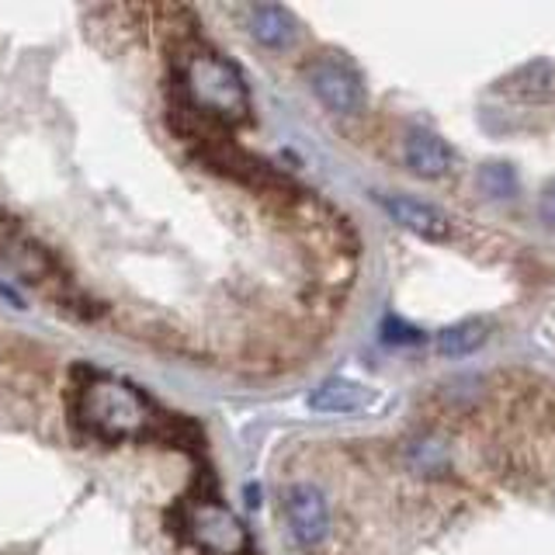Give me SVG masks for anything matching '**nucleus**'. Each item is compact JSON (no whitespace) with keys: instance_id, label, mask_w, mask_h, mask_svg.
Returning a JSON list of instances; mask_svg holds the SVG:
<instances>
[{"instance_id":"nucleus-1","label":"nucleus","mask_w":555,"mask_h":555,"mask_svg":"<svg viewBox=\"0 0 555 555\" xmlns=\"http://www.w3.org/2000/svg\"><path fill=\"white\" fill-rule=\"evenodd\" d=\"M181 94L219 126H240L250 118V91L240 69L208 49H191L181 60Z\"/></svg>"},{"instance_id":"nucleus-2","label":"nucleus","mask_w":555,"mask_h":555,"mask_svg":"<svg viewBox=\"0 0 555 555\" xmlns=\"http://www.w3.org/2000/svg\"><path fill=\"white\" fill-rule=\"evenodd\" d=\"M156 413L150 399L132 389L129 382L118 378H91L83 386L80 399V421L83 427L98 434L104 441H129V438H146L156 427Z\"/></svg>"},{"instance_id":"nucleus-3","label":"nucleus","mask_w":555,"mask_h":555,"mask_svg":"<svg viewBox=\"0 0 555 555\" xmlns=\"http://www.w3.org/2000/svg\"><path fill=\"white\" fill-rule=\"evenodd\" d=\"M181 531L208 555H247L250 534L243 520L216 500H195L181 511Z\"/></svg>"},{"instance_id":"nucleus-4","label":"nucleus","mask_w":555,"mask_h":555,"mask_svg":"<svg viewBox=\"0 0 555 555\" xmlns=\"http://www.w3.org/2000/svg\"><path fill=\"white\" fill-rule=\"evenodd\" d=\"M309 83L317 98L326 104L330 112H344L354 115L364 108V87L358 80V74L347 63L337 60H317L309 66Z\"/></svg>"},{"instance_id":"nucleus-5","label":"nucleus","mask_w":555,"mask_h":555,"mask_svg":"<svg viewBox=\"0 0 555 555\" xmlns=\"http://www.w3.org/2000/svg\"><path fill=\"white\" fill-rule=\"evenodd\" d=\"M285 511H288V525L292 534L299 538V545L306 548H317L326 531H330V511H326V500L317 486L309 482H295L292 490L285 493Z\"/></svg>"},{"instance_id":"nucleus-6","label":"nucleus","mask_w":555,"mask_h":555,"mask_svg":"<svg viewBox=\"0 0 555 555\" xmlns=\"http://www.w3.org/2000/svg\"><path fill=\"white\" fill-rule=\"evenodd\" d=\"M378 205L403 225V230L424 236V240H448L451 236V219L438 205L410 198V195H378Z\"/></svg>"},{"instance_id":"nucleus-7","label":"nucleus","mask_w":555,"mask_h":555,"mask_svg":"<svg viewBox=\"0 0 555 555\" xmlns=\"http://www.w3.org/2000/svg\"><path fill=\"white\" fill-rule=\"evenodd\" d=\"M403 156L413 173H421V178H441L451 167V150L444 146L441 135L434 132H410L406 135V146H403Z\"/></svg>"},{"instance_id":"nucleus-8","label":"nucleus","mask_w":555,"mask_h":555,"mask_svg":"<svg viewBox=\"0 0 555 555\" xmlns=\"http://www.w3.org/2000/svg\"><path fill=\"white\" fill-rule=\"evenodd\" d=\"M0 254H4V260L14 271H22L28 278H39L49 271L46 250L35 240H28L17 225H0Z\"/></svg>"},{"instance_id":"nucleus-9","label":"nucleus","mask_w":555,"mask_h":555,"mask_svg":"<svg viewBox=\"0 0 555 555\" xmlns=\"http://www.w3.org/2000/svg\"><path fill=\"white\" fill-rule=\"evenodd\" d=\"M250 31L257 42L271 49H285L295 42V17L278 4H260L250 11Z\"/></svg>"},{"instance_id":"nucleus-10","label":"nucleus","mask_w":555,"mask_h":555,"mask_svg":"<svg viewBox=\"0 0 555 555\" xmlns=\"http://www.w3.org/2000/svg\"><path fill=\"white\" fill-rule=\"evenodd\" d=\"M364 389L354 386L347 378H326L320 389H312L309 396V406L320 410V413H351L358 406H364Z\"/></svg>"},{"instance_id":"nucleus-11","label":"nucleus","mask_w":555,"mask_h":555,"mask_svg":"<svg viewBox=\"0 0 555 555\" xmlns=\"http://www.w3.org/2000/svg\"><path fill=\"white\" fill-rule=\"evenodd\" d=\"M486 337H490V323L486 320H462L455 326H444L438 334V354L465 358V354H473L476 347H482Z\"/></svg>"},{"instance_id":"nucleus-12","label":"nucleus","mask_w":555,"mask_h":555,"mask_svg":"<svg viewBox=\"0 0 555 555\" xmlns=\"http://www.w3.org/2000/svg\"><path fill=\"white\" fill-rule=\"evenodd\" d=\"M552 83V63L545 60H531L525 66H517L511 77H503V91H511V94H538V91H545V87Z\"/></svg>"},{"instance_id":"nucleus-13","label":"nucleus","mask_w":555,"mask_h":555,"mask_svg":"<svg viewBox=\"0 0 555 555\" xmlns=\"http://www.w3.org/2000/svg\"><path fill=\"white\" fill-rule=\"evenodd\" d=\"M479 184L490 191L493 198H503V195H514V170L511 167H503V164H490V167H482L479 170Z\"/></svg>"},{"instance_id":"nucleus-14","label":"nucleus","mask_w":555,"mask_h":555,"mask_svg":"<svg viewBox=\"0 0 555 555\" xmlns=\"http://www.w3.org/2000/svg\"><path fill=\"white\" fill-rule=\"evenodd\" d=\"M382 330H386V340L389 344H421L424 337H421V330H413V326H406L403 320H386V326H382Z\"/></svg>"},{"instance_id":"nucleus-15","label":"nucleus","mask_w":555,"mask_h":555,"mask_svg":"<svg viewBox=\"0 0 555 555\" xmlns=\"http://www.w3.org/2000/svg\"><path fill=\"white\" fill-rule=\"evenodd\" d=\"M538 212H542V219H545L548 225H555V184L545 188L542 202H538Z\"/></svg>"}]
</instances>
